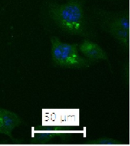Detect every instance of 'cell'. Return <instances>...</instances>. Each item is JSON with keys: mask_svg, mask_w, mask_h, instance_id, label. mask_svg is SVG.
Masks as SVG:
<instances>
[{"mask_svg": "<svg viewBox=\"0 0 130 146\" xmlns=\"http://www.w3.org/2000/svg\"><path fill=\"white\" fill-rule=\"evenodd\" d=\"M80 51L90 60L107 59V54L100 46L90 40L83 41L79 46Z\"/></svg>", "mask_w": 130, "mask_h": 146, "instance_id": "obj_4", "label": "cell"}, {"mask_svg": "<svg viewBox=\"0 0 130 146\" xmlns=\"http://www.w3.org/2000/svg\"><path fill=\"white\" fill-rule=\"evenodd\" d=\"M52 60L58 66L67 68H82L89 65L88 60L80 56L75 44L62 43L56 36L51 40Z\"/></svg>", "mask_w": 130, "mask_h": 146, "instance_id": "obj_2", "label": "cell"}, {"mask_svg": "<svg viewBox=\"0 0 130 146\" xmlns=\"http://www.w3.org/2000/svg\"><path fill=\"white\" fill-rule=\"evenodd\" d=\"M21 123V120L17 114L0 108V134L11 135L12 130Z\"/></svg>", "mask_w": 130, "mask_h": 146, "instance_id": "obj_3", "label": "cell"}, {"mask_svg": "<svg viewBox=\"0 0 130 146\" xmlns=\"http://www.w3.org/2000/svg\"><path fill=\"white\" fill-rule=\"evenodd\" d=\"M50 13L57 25L65 31L73 34L84 31V12L82 0H69L62 5H52Z\"/></svg>", "mask_w": 130, "mask_h": 146, "instance_id": "obj_1", "label": "cell"}]
</instances>
